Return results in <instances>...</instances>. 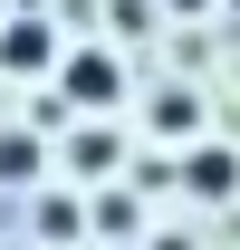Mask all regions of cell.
<instances>
[{
	"mask_svg": "<svg viewBox=\"0 0 240 250\" xmlns=\"http://www.w3.org/2000/svg\"><path fill=\"white\" fill-rule=\"evenodd\" d=\"M58 96H67V116H106V106L125 96L116 48H67V58H58Z\"/></svg>",
	"mask_w": 240,
	"mask_h": 250,
	"instance_id": "1",
	"label": "cell"
},
{
	"mask_svg": "<svg viewBox=\"0 0 240 250\" xmlns=\"http://www.w3.org/2000/svg\"><path fill=\"white\" fill-rule=\"evenodd\" d=\"M67 58V39H58V20H10V29H0V67H10V77H39V67H58Z\"/></svg>",
	"mask_w": 240,
	"mask_h": 250,
	"instance_id": "2",
	"label": "cell"
},
{
	"mask_svg": "<svg viewBox=\"0 0 240 250\" xmlns=\"http://www.w3.org/2000/svg\"><path fill=\"white\" fill-rule=\"evenodd\" d=\"M182 192H192V202H231L240 192V154L231 145H202V154L182 164Z\"/></svg>",
	"mask_w": 240,
	"mask_h": 250,
	"instance_id": "3",
	"label": "cell"
},
{
	"mask_svg": "<svg viewBox=\"0 0 240 250\" xmlns=\"http://www.w3.org/2000/svg\"><path fill=\"white\" fill-rule=\"evenodd\" d=\"M39 164H48V154H39V135H29V125H0V183H10V192H29V183H39Z\"/></svg>",
	"mask_w": 240,
	"mask_h": 250,
	"instance_id": "4",
	"label": "cell"
},
{
	"mask_svg": "<svg viewBox=\"0 0 240 250\" xmlns=\"http://www.w3.org/2000/svg\"><path fill=\"white\" fill-rule=\"evenodd\" d=\"M192 125H202V96H192V87H163V96H154V135H192Z\"/></svg>",
	"mask_w": 240,
	"mask_h": 250,
	"instance_id": "5",
	"label": "cell"
},
{
	"mask_svg": "<svg viewBox=\"0 0 240 250\" xmlns=\"http://www.w3.org/2000/svg\"><path fill=\"white\" fill-rule=\"evenodd\" d=\"M39 231H67V241H77V231H87V212H77V192H48V202H39Z\"/></svg>",
	"mask_w": 240,
	"mask_h": 250,
	"instance_id": "6",
	"label": "cell"
},
{
	"mask_svg": "<svg viewBox=\"0 0 240 250\" xmlns=\"http://www.w3.org/2000/svg\"><path fill=\"white\" fill-rule=\"evenodd\" d=\"M106 154H116L106 135H77V145H67V164H77V173H106Z\"/></svg>",
	"mask_w": 240,
	"mask_h": 250,
	"instance_id": "7",
	"label": "cell"
},
{
	"mask_svg": "<svg viewBox=\"0 0 240 250\" xmlns=\"http://www.w3.org/2000/svg\"><path fill=\"white\" fill-rule=\"evenodd\" d=\"M173 10H202V0H173Z\"/></svg>",
	"mask_w": 240,
	"mask_h": 250,
	"instance_id": "8",
	"label": "cell"
}]
</instances>
